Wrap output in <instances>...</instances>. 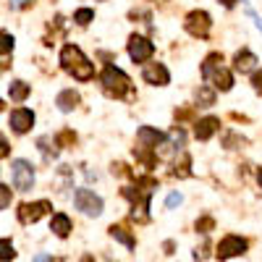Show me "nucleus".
<instances>
[{
	"label": "nucleus",
	"instance_id": "nucleus-1",
	"mask_svg": "<svg viewBox=\"0 0 262 262\" xmlns=\"http://www.w3.org/2000/svg\"><path fill=\"white\" fill-rule=\"evenodd\" d=\"M60 66H63L69 74H74V79H81V81H86V79L95 76V66L84 58V53H81L76 45H66V48L60 50Z\"/></svg>",
	"mask_w": 262,
	"mask_h": 262
},
{
	"label": "nucleus",
	"instance_id": "nucleus-2",
	"mask_svg": "<svg viewBox=\"0 0 262 262\" xmlns=\"http://www.w3.org/2000/svg\"><path fill=\"white\" fill-rule=\"evenodd\" d=\"M202 76L207 79V84H212L215 90H221V92H228L233 86V76L223 66V55L221 53L207 55V60L202 63Z\"/></svg>",
	"mask_w": 262,
	"mask_h": 262
},
{
	"label": "nucleus",
	"instance_id": "nucleus-3",
	"mask_svg": "<svg viewBox=\"0 0 262 262\" xmlns=\"http://www.w3.org/2000/svg\"><path fill=\"white\" fill-rule=\"evenodd\" d=\"M100 81H102V90L111 95V97H123L131 90L128 76L121 69H116V66H107V69L102 71V76H100Z\"/></svg>",
	"mask_w": 262,
	"mask_h": 262
},
{
	"label": "nucleus",
	"instance_id": "nucleus-4",
	"mask_svg": "<svg viewBox=\"0 0 262 262\" xmlns=\"http://www.w3.org/2000/svg\"><path fill=\"white\" fill-rule=\"evenodd\" d=\"M11 179H13V186L18 191H29L34 186V168H32V163L13 160L11 163Z\"/></svg>",
	"mask_w": 262,
	"mask_h": 262
},
{
	"label": "nucleus",
	"instance_id": "nucleus-5",
	"mask_svg": "<svg viewBox=\"0 0 262 262\" xmlns=\"http://www.w3.org/2000/svg\"><path fill=\"white\" fill-rule=\"evenodd\" d=\"M74 205H76V210H81L84 215H92V217H97L102 212V200L92 189H76L74 191Z\"/></svg>",
	"mask_w": 262,
	"mask_h": 262
},
{
	"label": "nucleus",
	"instance_id": "nucleus-6",
	"mask_svg": "<svg viewBox=\"0 0 262 262\" xmlns=\"http://www.w3.org/2000/svg\"><path fill=\"white\" fill-rule=\"evenodd\" d=\"M50 212V202L48 200H39V202H24L18 207V221L24 223V226H29V223H37L42 215H48Z\"/></svg>",
	"mask_w": 262,
	"mask_h": 262
},
{
	"label": "nucleus",
	"instance_id": "nucleus-7",
	"mask_svg": "<svg viewBox=\"0 0 262 262\" xmlns=\"http://www.w3.org/2000/svg\"><path fill=\"white\" fill-rule=\"evenodd\" d=\"M247 238H242V236H226L221 244H217V259H231V257H236V254H244L247 252Z\"/></svg>",
	"mask_w": 262,
	"mask_h": 262
},
{
	"label": "nucleus",
	"instance_id": "nucleus-8",
	"mask_svg": "<svg viewBox=\"0 0 262 262\" xmlns=\"http://www.w3.org/2000/svg\"><path fill=\"white\" fill-rule=\"evenodd\" d=\"M184 27H186V32L194 34V37H207V34H210V13H205V11H191V13L186 16V21H184Z\"/></svg>",
	"mask_w": 262,
	"mask_h": 262
},
{
	"label": "nucleus",
	"instance_id": "nucleus-9",
	"mask_svg": "<svg viewBox=\"0 0 262 262\" xmlns=\"http://www.w3.org/2000/svg\"><path fill=\"white\" fill-rule=\"evenodd\" d=\"M152 53H155V45H152L149 39H144L139 34H131V39H128V55H131V60H134V63H144Z\"/></svg>",
	"mask_w": 262,
	"mask_h": 262
},
{
	"label": "nucleus",
	"instance_id": "nucleus-10",
	"mask_svg": "<svg viewBox=\"0 0 262 262\" xmlns=\"http://www.w3.org/2000/svg\"><path fill=\"white\" fill-rule=\"evenodd\" d=\"M32 126H34V113L29 111V107H16V111L11 113V128L16 131V134H27Z\"/></svg>",
	"mask_w": 262,
	"mask_h": 262
},
{
	"label": "nucleus",
	"instance_id": "nucleus-11",
	"mask_svg": "<svg viewBox=\"0 0 262 262\" xmlns=\"http://www.w3.org/2000/svg\"><path fill=\"white\" fill-rule=\"evenodd\" d=\"M142 76H144L147 84H155V86H165V84L170 81V74H168V69H165L163 63H149V66H144Z\"/></svg>",
	"mask_w": 262,
	"mask_h": 262
},
{
	"label": "nucleus",
	"instance_id": "nucleus-12",
	"mask_svg": "<svg viewBox=\"0 0 262 262\" xmlns=\"http://www.w3.org/2000/svg\"><path fill=\"white\" fill-rule=\"evenodd\" d=\"M50 231H53L55 236L66 238V236L71 233V217L66 215V212H55V215L50 217Z\"/></svg>",
	"mask_w": 262,
	"mask_h": 262
},
{
	"label": "nucleus",
	"instance_id": "nucleus-13",
	"mask_svg": "<svg viewBox=\"0 0 262 262\" xmlns=\"http://www.w3.org/2000/svg\"><path fill=\"white\" fill-rule=\"evenodd\" d=\"M217 126H221V121L217 118H212V116H207V118H202V121H196V128H194V134H196V139H210L215 131H217Z\"/></svg>",
	"mask_w": 262,
	"mask_h": 262
},
{
	"label": "nucleus",
	"instance_id": "nucleus-14",
	"mask_svg": "<svg viewBox=\"0 0 262 262\" xmlns=\"http://www.w3.org/2000/svg\"><path fill=\"white\" fill-rule=\"evenodd\" d=\"M233 66H236V71L249 74V71H254V69H257V55H254V53H249V50H242V53H236Z\"/></svg>",
	"mask_w": 262,
	"mask_h": 262
},
{
	"label": "nucleus",
	"instance_id": "nucleus-15",
	"mask_svg": "<svg viewBox=\"0 0 262 262\" xmlns=\"http://www.w3.org/2000/svg\"><path fill=\"white\" fill-rule=\"evenodd\" d=\"M55 105H58V111H63V113H71L74 107L79 105V95H76L74 90H63V92L58 95Z\"/></svg>",
	"mask_w": 262,
	"mask_h": 262
},
{
	"label": "nucleus",
	"instance_id": "nucleus-16",
	"mask_svg": "<svg viewBox=\"0 0 262 262\" xmlns=\"http://www.w3.org/2000/svg\"><path fill=\"white\" fill-rule=\"evenodd\" d=\"M29 92H32V90H29V84L18 81V79L8 84V95H11V100H16V102H24V100L29 97Z\"/></svg>",
	"mask_w": 262,
	"mask_h": 262
},
{
	"label": "nucleus",
	"instance_id": "nucleus-17",
	"mask_svg": "<svg viewBox=\"0 0 262 262\" xmlns=\"http://www.w3.org/2000/svg\"><path fill=\"white\" fill-rule=\"evenodd\" d=\"M37 147H39L42 155H45V160H53V158L58 155V142H55V139H50V137H39Z\"/></svg>",
	"mask_w": 262,
	"mask_h": 262
},
{
	"label": "nucleus",
	"instance_id": "nucleus-18",
	"mask_svg": "<svg viewBox=\"0 0 262 262\" xmlns=\"http://www.w3.org/2000/svg\"><path fill=\"white\" fill-rule=\"evenodd\" d=\"M111 236H113V238H118V242H121L123 247L134 249V236H128V233H126V228H121V226H111Z\"/></svg>",
	"mask_w": 262,
	"mask_h": 262
},
{
	"label": "nucleus",
	"instance_id": "nucleus-19",
	"mask_svg": "<svg viewBox=\"0 0 262 262\" xmlns=\"http://www.w3.org/2000/svg\"><path fill=\"white\" fill-rule=\"evenodd\" d=\"M16 257V249L8 238H0V262H11Z\"/></svg>",
	"mask_w": 262,
	"mask_h": 262
},
{
	"label": "nucleus",
	"instance_id": "nucleus-20",
	"mask_svg": "<svg viewBox=\"0 0 262 262\" xmlns=\"http://www.w3.org/2000/svg\"><path fill=\"white\" fill-rule=\"evenodd\" d=\"M212 102H215V92L207 90V86H202V90L196 92V105H200V107H210Z\"/></svg>",
	"mask_w": 262,
	"mask_h": 262
},
{
	"label": "nucleus",
	"instance_id": "nucleus-21",
	"mask_svg": "<svg viewBox=\"0 0 262 262\" xmlns=\"http://www.w3.org/2000/svg\"><path fill=\"white\" fill-rule=\"evenodd\" d=\"M92 18H95V11H90V8H79V11L74 13V21H76L79 27H86Z\"/></svg>",
	"mask_w": 262,
	"mask_h": 262
},
{
	"label": "nucleus",
	"instance_id": "nucleus-22",
	"mask_svg": "<svg viewBox=\"0 0 262 262\" xmlns=\"http://www.w3.org/2000/svg\"><path fill=\"white\" fill-rule=\"evenodd\" d=\"M13 50V37L8 32H0V55H6Z\"/></svg>",
	"mask_w": 262,
	"mask_h": 262
},
{
	"label": "nucleus",
	"instance_id": "nucleus-23",
	"mask_svg": "<svg viewBox=\"0 0 262 262\" xmlns=\"http://www.w3.org/2000/svg\"><path fill=\"white\" fill-rule=\"evenodd\" d=\"M11 205V186L0 184V210H6Z\"/></svg>",
	"mask_w": 262,
	"mask_h": 262
},
{
	"label": "nucleus",
	"instance_id": "nucleus-24",
	"mask_svg": "<svg viewBox=\"0 0 262 262\" xmlns=\"http://www.w3.org/2000/svg\"><path fill=\"white\" fill-rule=\"evenodd\" d=\"M181 202H184V196H181L179 191H173V194H168V200H165V207H168V210H173V207H179Z\"/></svg>",
	"mask_w": 262,
	"mask_h": 262
},
{
	"label": "nucleus",
	"instance_id": "nucleus-25",
	"mask_svg": "<svg viewBox=\"0 0 262 262\" xmlns=\"http://www.w3.org/2000/svg\"><path fill=\"white\" fill-rule=\"evenodd\" d=\"M212 226H215V223H212V217H202V221H196V231H202V233H207Z\"/></svg>",
	"mask_w": 262,
	"mask_h": 262
},
{
	"label": "nucleus",
	"instance_id": "nucleus-26",
	"mask_svg": "<svg viewBox=\"0 0 262 262\" xmlns=\"http://www.w3.org/2000/svg\"><path fill=\"white\" fill-rule=\"evenodd\" d=\"M58 144H69V142H76V134H74V131H63V134L55 139Z\"/></svg>",
	"mask_w": 262,
	"mask_h": 262
},
{
	"label": "nucleus",
	"instance_id": "nucleus-27",
	"mask_svg": "<svg viewBox=\"0 0 262 262\" xmlns=\"http://www.w3.org/2000/svg\"><path fill=\"white\" fill-rule=\"evenodd\" d=\"M8 152H11V147H8V142H6V137L0 134V158H8Z\"/></svg>",
	"mask_w": 262,
	"mask_h": 262
},
{
	"label": "nucleus",
	"instance_id": "nucleus-28",
	"mask_svg": "<svg viewBox=\"0 0 262 262\" xmlns=\"http://www.w3.org/2000/svg\"><path fill=\"white\" fill-rule=\"evenodd\" d=\"M252 84H254V90H257V92H262V71H254Z\"/></svg>",
	"mask_w": 262,
	"mask_h": 262
},
{
	"label": "nucleus",
	"instance_id": "nucleus-29",
	"mask_svg": "<svg viewBox=\"0 0 262 262\" xmlns=\"http://www.w3.org/2000/svg\"><path fill=\"white\" fill-rule=\"evenodd\" d=\"M29 3H32V0H11V8H16V11H18V8H27Z\"/></svg>",
	"mask_w": 262,
	"mask_h": 262
},
{
	"label": "nucleus",
	"instance_id": "nucleus-30",
	"mask_svg": "<svg viewBox=\"0 0 262 262\" xmlns=\"http://www.w3.org/2000/svg\"><path fill=\"white\" fill-rule=\"evenodd\" d=\"M249 16H252V18H254V24H257V29H259V32H262V18H259V16H257V13H254V11H252V8H249Z\"/></svg>",
	"mask_w": 262,
	"mask_h": 262
},
{
	"label": "nucleus",
	"instance_id": "nucleus-31",
	"mask_svg": "<svg viewBox=\"0 0 262 262\" xmlns=\"http://www.w3.org/2000/svg\"><path fill=\"white\" fill-rule=\"evenodd\" d=\"M34 262H55V259H53L50 254H37V257H34Z\"/></svg>",
	"mask_w": 262,
	"mask_h": 262
},
{
	"label": "nucleus",
	"instance_id": "nucleus-32",
	"mask_svg": "<svg viewBox=\"0 0 262 262\" xmlns=\"http://www.w3.org/2000/svg\"><path fill=\"white\" fill-rule=\"evenodd\" d=\"M217 3H223L226 8H233V3H236V0H217Z\"/></svg>",
	"mask_w": 262,
	"mask_h": 262
},
{
	"label": "nucleus",
	"instance_id": "nucleus-33",
	"mask_svg": "<svg viewBox=\"0 0 262 262\" xmlns=\"http://www.w3.org/2000/svg\"><path fill=\"white\" fill-rule=\"evenodd\" d=\"M257 181H259V186H262V168H259V173H257Z\"/></svg>",
	"mask_w": 262,
	"mask_h": 262
},
{
	"label": "nucleus",
	"instance_id": "nucleus-34",
	"mask_svg": "<svg viewBox=\"0 0 262 262\" xmlns=\"http://www.w3.org/2000/svg\"><path fill=\"white\" fill-rule=\"evenodd\" d=\"M155 3H165V0H155Z\"/></svg>",
	"mask_w": 262,
	"mask_h": 262
},
{
	"label": "nucleus",
	"instance_id": "nucleus-35",
	"mask_svg": "<svg viewBox=\"0 0 262 262\" xmlns=\"http://www.w3.org/2000/svg\"><path fill=\"white\" fill-rule=\"evenodd\" d=\"M0 111H3V102H0Z\"/></svg>",
	"mask_w": 262,
	"mask_h": 262
}]
</instances>
